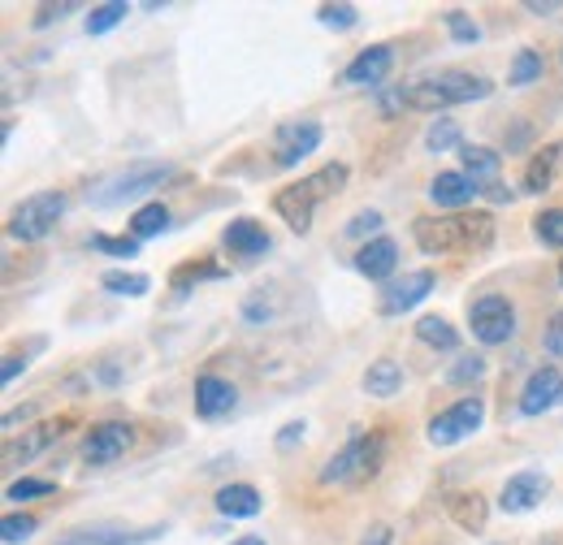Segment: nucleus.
Returning <instances> with one entry per match:
<instances>
[{"mask_svg": "<svg viewBox=\"0 0 563 545\" xmlns=\"http://www.w3.org/2000/svg\"><path fill=\"white\" fill-rule=\"evenodd\" d=\"M62 212H66V196L62 191H40V196L22 200L18 212L9 216V234L18 243H40V238H48L57 230Z\"/></svg>", "mask_w": 563, "mask_h": 545, "instance_id": "5", "label": "nucleus"}, {"mask_svg": "<svg viewBox=\"0 0 563 545\" xmlns=\"http://www.w3.org/2000/svg\"><path fill=\"white\" fill-rule=\"evenodd\" d=\"M563 399V372L560 368H538L529 381H525V394H520V415H542Z\"/></svg>", "mask_w": 563, "mask_h": 545, "instance_id": "14", "label": "nucleus"}, {"mask_svg": "<svg viewBox=\"0 0 563 545\" xmlns=\"http://www.w3.org/2000/svg\"><path fill=\"white\" fill-rule=\"evenodd\" d=\"M373 230H382V212H377V208H364V212H355L352 221L343 225V234H347V238H368Z\"/></svg>", "mask_w": 563, "mask_h": 545, "instance_id": "38", "label": "nucleus"}, {"mask_svg": "<svg viewBox=\"0 0 563 545\" xmlns=\"http://www.w3.org/2000/svg\"><path fill=\"white\" fill-rule=\"evenodd\" d=\"M424 147H429V152H446V147H460V122H451V118H438V122L424 131Z\"/></svg>", "mask_w": 563, "mask_h": 545, "instance_id": "33", "label": "nucleus"}, {"mask_svg": "<svg viewBox=\"0 0 563 545\" xmlns=\"http://www.w3.org/2000/svg\"><path fill=\"white\" fill-rule=\"evenodd\" d=\"M131 230H135V238H156V234H165V230H169V208L161 204V200L135 208Z\"/></svg>", "mask_w": 563, "mask_h": 545, "instance_id": "25", "label": "nucleus"}, {"mask_svg": "<svg viewBox=\"0 0 563 545\" xmlns=\"http://www.w3.org/2000/svg\"><path fill=\"white\" fill-rule=\"evenodd\" d=\"M317 18H321L330 31H352L355 22H360V9H355V4H321Z\"/></svg>", "mask_w": 563, "mask_h": 545, "instance_id": "35", "label": "nucleus"}, {"mask_svg": "<svg viewBox=\"0 0 563 545\" xmlns=\"http://www.w3.org/2000/svg\"><path fill=\"white\" fill-rule=\"evenodd\" d=\"M446 31H451L455 44H477L482 40V26L468 13H446Z\"/></svg>", "mask_w": 563, "mask_h": 545, "instance_id": "37", "label": "nucleus"}, {"mask_svg": "<svg viewBox=\"0 0 563 545\" xmlns=\"http://www.w3.org/2000/svg\"><path fill=\"white\" fill-rule=\"evenodd\" d=\"M460 160H464V174L482 187V182H490L494 187V178H498V152L494 147H482V143H468V147H460Z\"/></svg>", "mask_w": 563, "mask_h": 545, "instance_id": "22", "label": "nucleus"}, {"mask_svg": "<svg viewBox=\"0 0 563 545\" xmlns=\"http://www.w3.org/2000/svg\"><path fill=\"white\" fill-rule=\"evenodd\" d=\"M547 493H551V477H547L542 468H525V472H516V477L503 485L498 507H503L507 515H525V511L542 507Z\"/></svg>", "mask_w": 563, "mask_h": 545, "instance_id": "11", "label": "nucleus"}, {"mask_svg": "<svg viewBox=\"0 0 563 545\" xmlns=\"http://www.w3.org/2000/svg\"><path fill=\"white\" fill-rule=\"evenodd\" d=\"M230 545H265V537H239V542H230Z\"/></svg>", "mask_w": 563, "mask_h": 545, "instance_id": "47", "label": "nucleus"}, {"mask_svg": "<svg viewBox=\"0 0 563 545\" xmlns=\"http://www.w3.org/2000/svg\"><path fill=\"white\" fill-rule=\"evenodd\" d=\"M169 178H174V165H152V160H143V165H135L131 174L113 178V182L96 196V204L113 208V204H122V200H131V196L156 191V187H161V182H169Z\"/></svg>", "mask_w": 563, "mask_h": 545, "instance_id": "10", "label": "nucleus"}, {"mask_svg": "<svg viewBox=\"0 0 563 545\" xmlns=\"http://www.w3.org/2000/svg\"><path fill=\"white\" fill-rule=\"evenodd\" d=\"M433 269H417V272H404L399 281H390L386 290H382V312L386 316H404V312H412L421 299H429V290H433Z\"/></svg>", "mask_w": 563, "mask_h": 545, "instance_id": "13", "label": "nucleus"}, {"mask_svg": "<svg viewBox=\"0 0 563 545\" xmlns=\"http://www.w3.org/2000/svg\"><path fill=\"white\" fill-rule=\"evenodd\" d=\"M477 191H482V187H477L464 169H460V174H438V178L429 182V200L438 208H446V212H464V208L477 200Z\"/></svg>", "mask_w": 563, "mask_h": 545, "instance_id": "15", "label": "nucleus"}, {"mask_svg": "<svg viewBox=\"0 0 563 545\" xmlns=\"http://www.w3.org/2000/svg\"><path fill=\"white\" fill-rule=\"evenodd\" d=\"M451 515L460 520V529L482 533V529H486V498H482V493H464V498L451 502Z\"/></svg>", "mask_w": 563, "mask_h": 545, "instance_id": "27", "label": "nucleus"}, {"mask_svg": "<svg viewBox=\"0 0 563 545\" xmlns=\"http://www.w3.org/2000/svg\"><path fill=\"white\" fill-rule=\"evenodd\" d=\"M382 455H386V437L382 433H355L343 442V451H334L321 468V485H364V480L377 477L382 468Z\"/></svg>", "mask_w": 563, "mask_h": 545, "instance_id": "4", "label": "nucleus"}, {"mask_svg": "<svg viewBox=\"0 0 563 545\" xmlns=\"http://www.w3.org/2000/svg\"><path fill=\"white\" fill-rule=\"evenodd\" d=\"M482 420H486V403L482 399H460V403H451V408L438 411L429 420V442L433 446H455V442L473 437L482 429Z\"/></svg>", "mask_w": 563, "mask_h": 545, "instance_id": "7", "label": "nucleus"}, {"mask_svg": "<svg viewBox=\"0 0 563 545\" xmlns=\"http://www.w3.org/2000/svg\"><path fill=\"white\" fill-rule=\"evenodd\" d=\"M490 91V78L468 74V69H442V74H429L412 87H399L404 109H417V113H442L455 104H473V100H486Z\"/></svg>", "mask_w": 563, "mask_h": 545, "instance_id": "2", "label": "nucleus"}, {"mask_svg": "<svg viewBox=\"0 0 563 545\" xmlns=\"http://www.w3.org/2000/svg\"><path fill=\"white\" fill-rule=\"evenodd\" d=\"M490 200H494V204H511L516 196H511V187H498V182H494V187H490Z\"/></svg>", "mask_w": 563, "mask_h": 545, "instance_id": "45", "label": "nucleus"}, {"mask_svg": "<svg viewBox=\"0 0 563 545\" xmlns=\"http://www.w3.org/2000/svg\"><path fill=\"white\" fill-rule=\"evenodd\" d=\"M35 529H40L35 515H4V520H0V542L22 545L26 537H35Z\"/></svg>", "mask_w": 563, "mask_h": 545, "instance_id": "32", "label": "nucleus"}, {"mask_svg": "<svg viewBox=\"0 0 563 545\" xmlns=\"http://www.w3.org/2000/svg\"><path fill=\"white\" fill-rule=\"evenodd\" d=\"M239 403V390L230 386V381H221V377H200L196 381V415L200 420H221V415H230Z\"/></svg>", "mask_w": 563, "mask_h": 545, "instance_id": "16", "label": "nucleus"}, {"mask_svg": "<svg viewBox=\"0 0 563 545\" xmlns=\"http://www.w3.org/2000/svg\"><path fill=\"white\" fill-rule=\"evenodd\" d=\"M390 66H395V48L390 44H373V48H364V53L352 57L347 82H355V87H377L390 74Z\"/></svg>", "mask_w": 563, "mask_h": 545, "instance_id": "17", "label": "nucleus"}, {"mask_svg": "<svg viewBox=\"0 0 563 545\" xmlns=\"http://www.w3.org/2000/svg\"><path fill=\"white\" fill-rule=\"evenodd\" d=\"M126 13H131V4H122V0L96 4V9L87 13V35H109L118 22H126Z\"/></svg>", "mask_w": 563, "mask_h": 545, "instance_id": "28", "label": "nucleus"}, {"mask_svg": "<svg viewBox=\"0 0 563 545\" xmlns=\"http://www.w3.org/2000/svg\"><path fill=\"white\" fill-rule=\"evenodd\" d=\"M221 238H225V247H230L234 256H261V252H269V234H265V225L252 221V216L230 221Z\"/></svg>", "mask_w": 563, "mask_h": 545, "instance_id": "19", "label": "nucleus"}, {"mask_svg": "<svg viewBox=\"0 0 563 545\" xmlns=\"http://www.w3.org/2000/svg\"><path fill=\"white\" fill-rule=\"evenodd\" d=\"M53 437H57V424H40V429H31V433H22V437H9V442H4V468L13 472L18 464H31L40 451L53 446Z\"/></svg>", "mask_w": 563, "mask_h": 545, "instance_id": "20", "label": "nucleus"}, {"mask_svg": "<svg viewBox=\"0 0 563 545\" xmlns=\"http://www.w3.org/2000/svg\"><path fill=\"white\" fill-rule=\"evenodd\" d=\"M399 386H404V368H399L395 359H377V364H368V372H364V390H368L373 399H390V394H399Z\"/></svg>", "mask_w": 563, "mask_h": 545, "instance_id": "23", "label": "nucleus"}, {"mask_svg": "<svg viewBox=\"0 0 563 545\" xmlns=\"http://www.w3.org/2000/svg\"><path fill=\"white\" fill-rule=\"evenodd\" d=\"M91 247L104 252V256H118V260H135L140 256V238H104V234H96Z\"/></svg>", "mask_w": 563, "mask_h": 545, "instance_id": "36", "label": "nucleus"}, {"mask_svg": "<svg viewBox=\"0 0 563 545\" xmlns=\"http://www.w3.org/2000/svg\"><path fill=\"white\" fill-rule=\"evenodd\" d=\"M395 265H399V247H395V238H368V243L360 247V256H355V272H364V277H373V281L390 277Z\"/></svg>", "mask_w": 563, "mask_h": 545, "instance_id": "18", "label": "nucleus"}, {"mask_svg": "<svg viewBox=\"0 0 563 545\" xmlns=\"http://www.w3.org/2000/svg\"><path fill=\"white\" fill-rule=\"evenodd\" d=\"M303 433H308V424H303V420H290V424H282V429H278V451H290V446H295Z\"/></svg>", "mask_w": 563, "mask_h": 545, "instance_id": "41", "label": "nucleus"}, {"mask_svg": "<svg viewBox=\"0 0 563 545\" xmlns=\"http://www.w3.org/2000/svg\"><path fill=\"white\" fill-rule=\"evenodd\" d=\"M547 351L551 355H563V312L551 316V330H547Z\"/></svg>", "mask_w": 563, "mask_h": 545, "instance_id": "42", "label": "nucleus"}, {"mask_svg": "<svg viewBox=\"0 0 563 545\" xmlns=\"http://www.w3.org/2000/svg\"><path fill=\"white\" fill-rule=\"evenodd\" d=\"M560 281H563V265H560Z\"/></svg>", "mask_w": 563, "mask_h": 545, "instance_id": "48", "label": "nucleus"}, {"mask_svg": "<svg viewBox=\"0 0 563 545\" xmlns=\"http://www.w3.org/2000/svg\"><path fill=\"white\" fill-rule=\"evenodd\" d=\"M70 13H74L70 0H62V4H40V9H35V26H53L57 18H70Z\"/></svg>", "mask_w": 563, "mask_h": 545, "instance_id": "40", "label": "nucleus"}, {"mask_svg": "<svg viewBox=\"0 0 563 545\" xmlns=\"http://www.w3.org/2000/svg\"><path fill=\"white\" fill-rule=\"evenodd\" d=\"M100 281H104V290H113V294H147V286H152L143 272H118V269H109Z\"/></svg>", "mask_w": 563, "mask_h": 545, "instance_id": "34", "label": "nucleus"}, {"mask_svg": "<svg viewBox=\"0 0 563 545\" xmlns=\"http://www.w3.org/2000/svg\"><path fill=\"white\" fill-rule=\"evenodd\" d=\"M131 446H135V429L122 424V420H104V424H96V429L82 437V459L100 468V464L122 459Z\"/></svg>", "mask_w": 563, "mask_h": 545, "instance_id": "9", "label": "nucleus"}, {"mask_svg": "<svg viewBox=\"0 0 563 545\" xmlns=\"http://www.w3.org/2000/svg\"><path fill=\"white\" fill-rule=\"evenodd\" d=\"M560 57H563V53H560Z\"/></svg>", "mask_w": 563, "mask_h": 545, "instance_id": "49", "label": "nucleus"}, {"mask_svg": "<svg viewBox=\"0 0 563 545\" xmlns=\"http://www.w3.org/2000/svg\"><path fill=\"white\" fill-rule=\"evenodd\" d=\"M482 372H486V359H482V355H464V359H455V368H451L446 377L460 386V381H477Z\"/></svg>", "mask_w": 563, "mask_h": 545, "instance_id": "39", "label": "nucleus"}, {"mask_svg": "<svg viewBox=\"0 0 563 545\" xmlns=\"http://www.w3.org/2000/svg\"><path fill=\"white\" fill-rule=\"evenodd\" d=\"M533 78H542V53L520 48L511 69H507V82H511V87H525V82H533Z\"/></svg>", "mask_w": 563, "mask_h": 545, "instance_id": "29", "label": "nucleus"}, {"mask_svg": "<svg viewBox=\"0 0 563 545\" xmlns=\"http://www.w3.org/2000/svg\"><path fill=\"white\" fill-rule=\"evenodd\" d=\"M468 325H473V338L482 346H498L516 334V308L503 294H482L468 303Z\"/></svg>", "mask_w": 563, "mask_h": 545, "instance_id": "6", "label": "nucleus"}, {"mask_svg": "<svg viewBox=\"0 0 563 545\" xmlns=\"http://www.w3.org/2000/svg\"><path fill=\"white\" fill-rule=\"evenodd\" d=\"M22 368H26V364H22L18 355H9V359H4V368H0V381H4V386H9V381H18V372H22Z\"/></svg>", "mask_w": 563, "mask_h": 545, "instance_id": "44", "label": "nucleus"}, {"mask_svg": "<svg viewBox=\"0 0 563 545\" xmlns=\"http://www.w3.org/2000/svg\"><path fill=\"white\" fill-rule=\"evenodd\" d=\"M343 182H347V165L334 160V165L317 169L312 178H303V182H295V187H282L278 196H274V212H278L295 234H308L317 208L325 204L334 191H343Z\"/></svg>", "mask_w": 563, "mask_h": 545, "instance_id": "3", "label": "nucleus"}, {"mask_svg": "<svg viewBox=\"0 0 563 545\" xmlns=\"http://www.w3.org/2000/svg\"><path fill=\"white\" fill-rule=\"evenodd\" d=\"M364 545H390V529H373V533L364 537Z\"/></svg>", "mask_w": 563, "mask_h": 545, "instance_id": "46", "label": "nucleus"}, {"mask_svg": "<svg viewBox=\"0 0 563 545\" xmlns=\"http://www.w3.org/2000/svg\"><path fill=\"white\" fill-rule=\"evenodd\" d=\"M560 156H563V143H551V147H542V152L529 160V174H525V191H529V196H538V191H547V187H551Z\"/></svg>", "mask_w": 563, "mask_h": 545, "instance_id": "24", "label": "nucleus"}, {"mask_svg": "<svg viewBox=\"0 0 563 545\" xmlns=\"http://www.w3.org/2000/svg\"><path fill=\"white\" fill-rule=\"evenodd\" d=\"M525 9H529L533 18H551V13H560V4H555V0H529Z\"/></svg>", "mask_w": 563, "mask_h": 545, "instance_id": "43", "label": "nucleus"}, {"mask_svg": "<svg viewBox=\"0 0 563 545\" xmlns=\"http://www.w3.org/2000/svg\"><path fill=\"white\" fill-rule=\"evenodd\" d=\"M412 238L424 256H477L494 243L490 212H446V216H417Z\"/></svg>", "mask_w": 563, "mask_h": 545, "instance_id": "1", "label": "nucleus"}, {"mask_svg": "<svg viewBox=\"0 0 563 545\" xmlns=\"http://www.w3.org/2000/svg\"><path fill=\"white\" fill-rule=\"evenodd\" d=\"M261 493H256V485H225V489H217V511L221 515H230V520H252V515H261Z\"/></svg>", "mask_w": 563, "mask_h": 545, "instance_id": "21", "label": "nucleus"}, {"mask_svg": "<svg viewBox=\"0 0 563 545\" xmlns=\"http://www.w3.org/2000/svg\"><path fill=\"white\" fill-rule=\"evenodd\" d=\"M533 234H538V243H542V247H563V208H547V212H538Z\"/></svg>", "mask_w": 563, "mask_h": 545, "instance_id": "30", "label": "nucleus"}, {"mask_svg": "<svg viewBox=\"0 0 563 545\" xmlns=\"http://www.w3.org/2000/svg\"><path fill=\"white\" fill-rule=\"evenodd\" d=\"M165 533H169L165 524H143V529H131V524H87V529L66 533L57 545H147L161 542Z\"/></svg>", "mask_w": 563, "mask_h": 545, "instance_id": "8", "label": "nucleus"}, {"mask_svg": "<svg viewBox=\"0 0 563 545\" xmlns=\"http://www.w3.org/2000/svg\"><path fill=\"white\" fill-rule=\"evenodd\" d=\"M417 338H421L424 346H438V351H455V346H460L455 325L442 321V316H421V321H417Z\"/></svg>", "mask_w": 563, "mask_h": 545, "instance_id": "26", "label": "nucleus"}, {"mask_svg": "<svg viewBox=\"0 0 563 545\" xmlns=\"http://www.w3.org/2000/svg\"><path fill=\"white\" fill-rule=\"evenodd\" d=\"M48 493H57V480L22 477V480H13V485L4 489V498H9V502H35V498H48Z\"/></svg>", "mask_w": 563, "mask_h": 545, "instance_id": "31", "label": "nucleus"}, {"mask_svg": "<svg viewBox=\"0 0 563 545\" xmlns=\"http://www.w3.org/2000/svg\"><path fill=\"white\" fill-rule=\"evenodd\" d=\"M317 147H321V126L317 122H286L274 135V160L282 169H290V165L308 160Z\"/></svg>", "mask_w": 563, "mask_h": 545, "instance_id": "12", "label": "nucleus"}]
</instances>
